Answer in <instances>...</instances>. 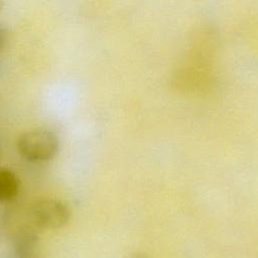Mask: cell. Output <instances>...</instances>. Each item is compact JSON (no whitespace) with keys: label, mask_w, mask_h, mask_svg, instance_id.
<instances>
[{"label":"cell","mask_w":258,"mask_h":258,"mask_svg":"<svg viewBox=\"0 0 258 258\" xmlns=\"http://www.w3.org/2000/svg\"><path fill=\"white\" fill-rule=\"evenodd\" d=\"M127 258H151V257L143 252H133V253L129 254V256Z\"/></svg>","instance_id":"8992f818"},{"label":"cell","mask_w":258,"mask_h":258,"mask_svg":"<svg viewBox=\"0 0 258 258\" xmlns=\"http://www.w3.org/2000/svg\"><path fill=\"white\" fill-rule=\"evenodd\" d=\"M31 216L38 227L47 230H57L69 223L71 210L60 200L41 199L33 204Z\"/></svg>","instance_id":"7a4b0ae2"},{"label":"cell","mask_w":258,"mask_h":258,"mask_svg":"<svg viewBox=\"0 0 258 258\" xmlns=\"http://www.w3.org/2000/svg\"><path fill=\"white\" fill-rule=\"evenodd\" d=\"M19 154L28 161H45L53 158L59 147L58 137L50 130L38 128L23 132L17 140Z\"/></svg>","instance_id":"6da1fadb"},{"label":"cell","mask_w":258,"mask_h":258,"mask_svg":"<svg viewBox=\"0 0 258 258\" xmlns=\"http://www.w3.org/2000/svg\"><path fill=\"white\" fill-rule=\"evenodd\" d=\"M20 189V181L14 171L0 167V202H10L16 198Z\"/></svg>","instance_id":"3957f363"},{"label":"cell","mask_w":258,"mask_h":258,"mask_svg":"<svg viewBox=\"0 0 258 258\" xmlns=\"http://www.w3.org/2000/svg\"><path fill=\"white\" fill-rule=\"evenodd\" d=\"M6 41H7V31L4 28V26L0 24V50L5 46Z\"/></svg>","instance_id":"5b68a950"},{"label":"cell","mask_w":258,"mask_h":258,"mask_svg":"<svg viewBox=\"0 0 258 258\" xmlns=\"http://www.w3.org/2000/svg\"><path fill=\"white\" fill-rule=\"evenodd\" d=\"M36 237L30 232H23L17 239L16 252L20 258H27L31 255L35 246Z\"/></svg>","instance_id":"277c9868"}]
</instances>
